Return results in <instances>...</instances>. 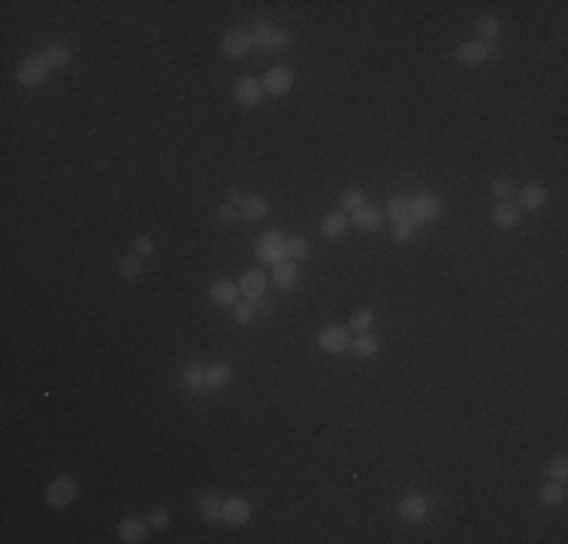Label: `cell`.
Returning a JSON list of instances; mask_svg holds the SVG:
<instances>
[{
  "label": "cell",
  "mask_w": 568,
  "mask_h": 544,
  "mask_svg": "<svg viewBox=\"0 0 568 544\" xmlns=\"http://www.w3.org/2000/svg\"><path fill=\"white\" fill-rule=\"evenodd\" d=\"M76 493H79L76 478L61 475V478H55L52 484L43 490V499H46V505H52V508H67V505L76 499Z\"/></svg>",
  "instance_id": "obj_1"
},
{
  "label": "cell",
  "mask_w": 568,
  "mask_h": 544,
  "mask_svg": "<svg viewBox=\"0 0 568 544\" xmlns=\"http://www.w3.org/2000/svg\"><path fill=\"white\" fill-rule=\"evenodd\" d=\"M251 40H254V46L260 48V52H282V48L290 46V34L282 31V28H272V24H257L254 34H251Z\"/></svg>",
  "instance_id": "obj_2"
},
{
  "label": "cell",
  "mask_w": 568,
  "mask_h": 544,
  "mask_svg": "<svg viewBox=\"0 0 568 544\" xmlns=\"http://www.w3.org/2000/svg\"><path fill=\"white\" fill-rule=\"evenodd\" d=\"M48 70H52V67L46 64L43 55H31V58H24L21 64H19L16 79H19V85H24V88H36V85H43V82L48 79Z\"/></svg>",
  "instance_id": "obj_3"
},
{
  "label": "cell",
  "mask_w": 568,
  "mask_h": 544,
  "mask_svg": "<svg viewBox=\"0 0 568 544\" xmlns=\"http://www.w3.org/2000/svg\"><path fill=\"white\" fill-rule=\"evenodd\" d=\"M251 48H254V40H251V31H245V28H233V31H227L224 34V40H221V52H224V58H245Z\"/></svg>",
  "instance_id": "obj_4"
},
{
  "label": "cell",
  "mask_w": 568,
  "mask_h": 544,
  "mask_svg": "<svg viewBox=\"0 0 568 544\" xmlns=\"http://www.w3.org/2000/svg\"><path fill=\"white\" fill-rule=\"evenodd\" d=\"M441 218V200L435 194H418L411 200V221L414 224H433Z\"/></svg>",
  "instance_id": "obj_5"
},
{
  "label": "cell",
  "mask_w": 568,
  "mask_h": 544,
  "mask_svg": "<svg viewBox=\"0 0 568 544\" xmlns=\"http://www.w3.org/2000/svg\"><path fill=\"white\" fill-rule=\"evenodd\" d=\"M257 257H260V263H269V267L282 263L284 260V233H279V230L263 233L257 239Z\"/></svg>",
  "instance_id": "obj_6"
},
{
  "label": "cell",
  "mask_w": 568,
  "mask_h": 544,
  "mask_svg": "<svg viewBox=\"0 0 568 544\" xmlns=\"http://www.w3.org/2000/svg\"><path fill=\"white\" fill-rule=\"evenodd\" d=\"M233 97H236V103H242V106H260L263 103V97H267V91H263V82L260 79H254V76H242V79L236 82V88H233Z\"/></svg>",
  "instance_id": "obj_7"
},
{
  "label": "cell",
  "mask_w": 568,
  "mask_h": 544,
  "mask_svg": "<svg viewBox=\"0 0 568 544\" xmlns=\"http://www.w3.org/2000/svg\"><path fill=\"white\" fill-rule=\"evenodd\" d=\"M318 345L326 354H342V351L351 348V330L348 327H333V324L324 327V330L318 333Z\"/></svg>",
  "instance_id": "obj_8"
},
{
  "label": "cell",
  "mask_w": 568,
  "mask_h": 544,
  "mask_svg": "<svg viewBox=\"0 0 568 544\" xmlns=\"http://www.w3.org/2000/svg\"><path fill=\"white\" fill-rule=\"evenodd\" d=\"M290 88H294V70L279 64L272 67L267 76H263V91H267L269 97H284Z\"/></svg>",
  "instance_id": "obj_9"
},
{
  "label": "cell",
  "mask_w": 568,
  "mask_h": 544,
  "mask_svg": "<svg viewBox=\"0 0 568 544\" xmlns=\"http://www.w3.org/2000/svg\"><path fill=\"white\" fill-rule=\"evenodd\" d=\"M429 505H433V502H429L426 496H420V493H408V496L399 502V517L406 523H420L423 517L429 514Z\"/></svg>",
  "instance_id": "obj_10"
},
{
  "label": "cell",
  "mask_w": 568,
  "mask_h": 544,
  "mask_svg": "<svg viewBox=\"0 0 568 544\" xmlns=\"http://www.w3.org/2000/svg\"><path fill=\"white\" fill-rule=\"evenodd\" d=\"M453 58H457L463 67H477V64H484V61L490 58V46H487V43H481V40L460 43V46H457V52H453Z\"/></svg>",
  "instance_id": "obj_11"
},
{
  "label": "cell",
  "mask_w": 568,
  "mask_h": 544,
  "mask_svg": "<svg viewBox=\"0 0 568 544\" xmlns=\"http://www.w3.org/2000/svg\"><path fill=\"white\" fill-rule=\"evenodd\" d=\"M248 517H251V502L248 499H242V496L224 499V505H221V520L224 523L242 526V523H248Z\"/></svg>",
  "instance_id": "obj_12"
},
{
  "label": "cell",
  "mask_w": 568,
  "mask_h": 544,
  "mask_svg": "<svg viewBox=\"0 0 568 544\" xmlns=\"http://www.w3.org/2000/svg\"><path fill=\"white\" fill-rule=\"evenodd\" d=\"M263 290H267V275L260 270H248L239 278V297L242 299H260Z\"/></svg>",
  "instance_id": "obj_13"
},
{
  "label": "cell",
  "mask_w": 568,
  "mask_h": 544,
  "mask_svg": "<svg viewBox=\"0 0 568 544\" xmlns=\"http://www.w3.org/2000/svg\"><path fill=\"white\" fill-rule=\"evenodd\" d=\"M209 299L215 302V306H221V309L236 306V302H239V284L230 282V278H221V282H215L209 287Z\"/></svg>",
  "instance_id": "obj_14"
},
{
  "label": "cell",
  "mask_w": 568,
  "mask_h": 544,
  "mask_svg": "<svg viewBox=\"0 0 568 544\" xmlns=\"http://www.w3.org/2000/svg\"><path fill=\"white\" fill-rule=\"evenodd\" d=\"M547 188L544 185H538V182H532V185H523L520 188V194H517V200H520V209H526V212H538L541 206L547 203Z\"/></svg>",
  "instance_id": "obj_15"
},
{
  "label": "cell",
  "mask_w": 568,
  "mask_h": 544,
  "mask_svg": "<svg viewBox=\"0 0 568 544\" xmlns=\"http://www.w3.org/2000/svg\"><path fill=\"white\" fill-rule=\"evenodd\" d=\"M520 206H514V203H508V200H502V203H496L493 206V215H490V218H493V224L496 227H502V230H514L517 224H520Z\"/></svg>",
  "instance_id": "obj_16"
},
{
  "label": "cell",
  "mask_w": 568,
  "mask_h": 544,
  "mask_svg": "<svg viewBox=\"0 0 568 544\" xmlns=\"http://www.w3.org/2000/svg\"><path fill=\"white\" fill-rule=\"evenodd\" d=\"M384 218H387V215H384L381 209H375V206H360V209L354 212V221H351V224H357V230L375 233V230H381Z\"/></svg>",
  "instance_id": "obj_17"
},
{
  "label": "cell",
  "mask_w": 568,
  "mask_h": 544,
  "mask_svg": "<svg viewBox=\"0 0 568 544\" xmlns=\"http://www.w3.org/2000/svg\"><path fill=\"white\" fill-rule=\"evenodd\" d=\"M239 215L248 221H263L269 215V203L260 194H248V197H242V203H239Z\"/></svg>",
  "instance_id": "obj_18"
},
{
  "label": "cell",
  "mask_w": 568,
  "mask_h": 544,
  "mask_svg": "<svg viewBox=\"0 0 568 544\" xmlns=\"http://www.w3.org/2000/svg\"><path fill=\"white\" fill-rule=\"evenodd\" d=\"M348 227H351V221H348L345 212H326L324 221H321V233L326 239H342L348 233Z\"/></svg>",
  "instance_id": "obj_19"
},
{
  "label": "cell",
  "mask_w": 568,
  "mask_h": 544,
  "mask_svg": "<svg viewBox=\"0 0 568 544\" xmlns=\"http://www.w3.org/2000/svg\"><path fill=\"white\" fill-rule=\"evenodd\" d=\"M233 381V366L230 363H212V366H206V387L209 390H221V387H227Z\"/></svg>",
  "instance_id": "obj_20"
},
{
  "label": "cell",
  "mask_w": 568,
  "mask_h": 544,
  "mask_svg": "<svg viewBox=\"0 0 568 544\" xmlns=\"http://www.w3.org/2000/svg\"><path fill=\"white\" fill-rule=\"evenodd\" d=\"M348 351L354 354L357 360H369V357H375V354L381 351V342H378L372 333H360L357 339H351V348Z\"/></svg>",
  "instance_id": "obj_21"
},
{
  "label": "cell",
  "mask_w": 568,
  "mask_h": 544,
  "mask_svg": "<svg viewBox=\"0 0 568 544\" xmlns=\"http://www.w3.org/2000/svg\"><path fill=\"white\" fill-rule=\"evenodd\" d=\"M272 270H275V284L282 290H294L299 284V270L294 260H282V263H275Z\"/></svg>",
  "instance_id": "obj_22"
},
{
  "label": "cell",
  "mask_w": 568,
  "mask_h": 544,
  "mask_svg": "<svg viewBox=\"0 0 568 544\" xmlns=\"http://www.w3.org/2000/svg\"><path fill=\"white\" fill-rule=\"evenodd\" d=\"M182 381L187 390H194V394H200V390H206V366L203 363H187L182 369Z\"/></svg>",
  "instance_id": "obj_23"
},
{
  "label": "cell",
  "mask_w": 568,
  "mask_h": 544,
  "mask_svg": "<svg viewBox=\"0 0 568 544\" xmlns=\"http://www.w3.org/2000/svg\"><path fill=\"white\" fill-rule=\"evenodd\" d=\"M260 309H263V312H269L267 302L260 306V299H239L236 306H233V321H236V324H251V321H254V314H257Z\"/></svg>",
  "instance_id": "obj_24"
},
{
  "label": "cell",
  "mask_w": 568,
  "mask_h": 544,
  "mask_svg": "<svg viewBox=\"0 0 568 544\" xmlns=\"http://www.w3.org/2000/svg\"><path fill=\"white\" fill-rule=\"evenodd\" d=\"M145 529H148V526L140 520V517H128V520L118 523V538L128 541V544H136V541L145 538Z\"/></svg>",
  "instance_id": "obj_25"
},
{
  "label": "cell",
  "mask_w": 568,
  "mask_h": 544,
  "mask_svg": "<svg viewBox=\"0 0 568 544\" xmlns=\"http://www.w3.org/2000/svg\"><path fill=\"white\" fill-rule=\"evenodd\" d=\"M384 215L390 221H411V200H406L402 194H393L390 197V203H387V209H384Z\"/></svg>",
  "instance_id": "obj_26"
},
{
  "label": "cell",
  "mask_w": 568,
  "mask_h": 544,
  "mask_svg": "<svg viewBox=\"0 0 568 544\" xmlns=\"http://www.w3.org/2000/svg\"><path fill=\"white\" fill-rule=\"evenodd\" d=\"M311 255V245H309V239H302V236H290V239H284V260H306Z\"/></svg>",
  "instance_id": "obj_27"
},
{
  "label": "cell",
  "mask_w": 568,
  "mask_h": 544,
  "mask_svg": "<svg viewBox=\"0 0 568 544\" xmlns=\"http://www.w3.org/2000/svg\"><path fill=\"white\" fill-rule=\"evenodd\" d=\"M475 31H477V40L490 46V43H493L496 36H499L502 21H499L496 16H481V19H477V24H475Z\"/></svg>",
  "instance_id": "obj_28"
},
{
  "label": "cell",
  "mask_w": 568,
  "mask_h": 544,
  "mask_svg": "<svg viewBox=\"0 0 568 544\" xmlns=\"http://www.w3.org/2000/svg\"><path fill=\"white\" fill-rule=\"evenodd\" d=\"M43 58H46V64H48V67H67V64H70V58H73V52H70V48H67L64 43H52V46H46Z\"/></svg>",
  "instance_id": "obj_29"
},
{
  "label": "cell",
  "mask_w": 568,
  "mask_h": 544,
  "mask_svg": "<svg viewBox=\"0 0 568 544\" xmlns=\"http://www.w3.org/2000/svg\"><path fill=\"white\" fill-rule=\"evenodd\" d=\"M541 502L547 505V508H557V505L565 502V484H559V481H547L544 487H541Z\"/></svg>",
  "instance_id": "obj_30"
},
{
  "label": "cell",
  "mask_w": 568,
  "mask_h": 544,
  "mask_svg": "<svg viewBox=\"0 0 568 544\" xmlns=\"http://www.w3.org/2000/svg\"><path fill=\"white\" fill-rule=\"evenodd\" d=\"M221 499L215 496V493H206L203 499H200V508H203V520L206 523H218L221 520Z\"/></svg>",
  "instance_id": "obj_31"
},
{
  "label": "cell",
  "mask_w": 568,
  "mask_h": 544,
  "mask_svg": "<svg viewBox=\"0 0 568 544\" xmlns=\"http://www.w3.org/2000/svg\"><path fill=\"white\" fill-rule=\"evenodd\" d=\"M372 318H375V312H372L369 306L357 309L354 314H351V330H354L357 336H360V333H369V327H372Z\"/></svg>",
  "instance_id": "obj_32"
},
{
  "label": "cell",
  "mask_w": 568,
  "mask_h": 544,
  "mask_svg": "<svg viewBox=\"0 0 568 544\" xmlns=\"http://www.w3.org/2000/svg\"><path fill=\"white\" fill-rule=\"evenodd\" d=\"M118 272L128 278V282H133V278H140V272H143V260H140V255H128L121 263H118Z\"/></svg>",
  "instance_id": "obj_33"
},
{
  "label": "cell",
  "mask_w": 568,
  "mask_h": 544,
  "mask_svg": "<svg viewBox=\"0 0 568 544\" xmlns=\"http://www.w3.org/2000/svg\"><path fill=\"white\" fill-rule=\"evenodd\" d=\"M544 472H547V481H559V484H565V481H568V460L565 457H553Z\"/></svg>",
  "instance_id": "obj_34"
},
{
  "label": "cell",
  "mask_w": 568,
  "mask_h": 544,
  "mask_svg": "<svg viewBox=\"0 0 568 544\" xmlns=\"http://www.w3.org/2000/svg\"><path fill=\"white\" fill-rule=\"evenodd\" d=\"M360 206H366V194L360 191V188H348V191H342V209L357 212Z\"/></svg>",
  "instance_id": "obj_35"
},
{
  "label": "cell",
  "mask_w": 568,
  "mask_h": 544,
  "mask_svg": "<svg viewBox=\"0 0 568 544\" xmlns=\"http://www.w3.org/2000/svg\"><path fill=\"white\" fill-rule=\"evenodd\" d=\"M414 230H418V224H414V221H396L393 224V239H396V242H411Z\"/></svg>",
  "instance_id": "obj_36"
},
{
  "label": "cell",
  "mask_w": 568,
  "mask_h": 544,
  "mask_svg": "<svg viewBox=\"0 0 568 544\" xmlns=\"http://www.w3.org/2000/svg\"><path fill=\"white\" fill-rule=\"evenodd\" d=\"M490 191H493V197H496L499 203H502V200H511V194H514V185H511L508 179H496L493 185H490Z\"/></svg>",
  "instance_id": "obj_37"
},
{
  "label": "cell",
  "mask_w": 568,
  "mask_h": 544,
  "mask_svg": "<svg viewBox=\"0 0 568 544\" xmlns=\"http://www.w3.org/2000/svg\"><path fill=\"white\" fill-rule=\"evenodd\" d=\"M148 526H155V529H167V526H170V514H167V511H160V508H158V511H151V514H148Z\"/></svg>",
  "instance_id": "obj_38"
},
{
  "label": "cell",
  "mask_w": 568,
  "mask_h": 544,
  "mask_svg": "<svg viewBox=\"0 0 568 544\" xmlns=\"http://www.w3.org/2000/svg\"><path fill=\"white\" fill-rule=\"evenodd\" d=\"M133 248H136V255H140V257H148L151 251H155V242H151L148 236H140V239L133 242Z\"/></svg>",
  "instance_id": "obj_39"
},
{
  "label": "cell",
  "mask_w": 568,
  "mask_h": 544,
  "mask_svg": "<svg viewBox=\"0 0 568 544\" xmlns=\"http://www.w3.org/2000/svg\"><path fill=\"white\" fill-rule=\"evenodd\" d=\"M236 215H239V209H236L233 203H224V206L218 209V221H221V224H230V221H236Z\"/></svg>",
  "instance_id": "obj_40"
},
{
  "label": "cell",
  "mask_w": 568,
  "mask_h": 544,
  "mask_svg": "<svg viewBox=\"0 0 568 544\" xmlns=\"http://www.w3.org/2000/svg\"><path fill=\"white\" fill-rule=\"evenodd\" d=\"M227 203L239 206V203H242V194H239V191H230V194H227Z\"/></svg>",
  "instance_id": "obj_41"
}]
</instances>
